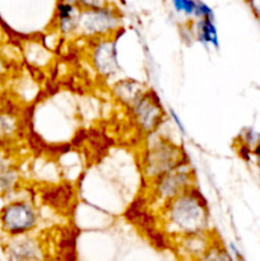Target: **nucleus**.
I'll use <instances>...</instances> for the list:
<instances>
[{
    "instance_id": "nucleus-1",
    "label": "nucleus",
    "mask_w": 260,
    "mask_h": 261,
    "mask_svg": "<svg viewBox=\"0 0 260 261\" xmlns=\"http://www.w3.org/2000/svg\"><path fill=\"white\" fill-rule=\"evenodd\" d=\"M161 229L171 240L209 231V212L196 189L186 191L158 209Z\"/></svg>"
},
{
    "instance_id": "nucleus-2",
    "label": "nucleus",
    "mask_w": 260,
    "mask_h": 261,
    "mask_svg": "<svg viewBox=\"0 0 260 261\" xmlns=\"http://www.w3.org/2000/svg\"><path fill=\"white\" fill-rule=\"evenodd\" d=\"M188 161L183 147L167 138L158 137L150 140L143 150L140 168L145 182L178 167Z\"/></svg>"
},
{
    "instance_id": "nucleus-3",
    "label": "nucleus",
    "mask_w": 260,
    "mask_h": 261,
    "mask_svg": "<svg viewBox=\"0 0 260 261\" xmlns=\"http://www.w3.org/2000/svg\"><path fill=\"white\" fill-rule=\"evenodd\" d=\"M195 172L189 161L147 182L150 205L160 209L181 194L195 189Z\"/></svg>"
},
{
    "instance_id": "nucleus-4",
    "label": "nucleus",
    "mask_w": 260,
    "mask_h": 261,
    "mask_svg": "<svg viewBox=\"0 0 260 261\" xmlns=\"http://www.w3.org/2000/svg\"><path fill=\"white\" fill-rule=\"evenodd\" d=\"M121 28V14L110 4L81 10L75 37L101 40L112 38Z\"/></svg>"
},
{
    "instance_id": "nucleus-5",
    "label": "nucleus",
    "mask_w": 260,
    "mask_h": 261,
    "mask_svg": "<svg viewBox=\"0 0 260 261\" xmlns=\"http://www.w3.org/2000/svg\"><path fill=\"white\" fill-rule=\"evenodd\" d=\"M40 224V212L28 199H17L0 211V231L7 237L33 233Z\"/></svg>"
},
{
    "instance_id": "nucleus-6",
    "label": "nucleus",
    "mask_w": 260,
    "mask_h": 261,
    "mask_svg": "<svg viewBox=\"0 0 260 261\" xmlns=\"http://www.w3.org/2000/svg\"><path fill=\"white\" fill-rule=\"evenodd\" d=\"M127 109L135 126L145 135L155 134L165 120V110L162 103L158 99L157 94L150 89H148Z\"/></svg>"
},
{
    "instance_id": "nucleus-7",
    "label": "nucleus",
    "mask_w": 260,
    "mask_h": 261,
    "mask_svg": "<svg viewBox=\"0 0 260 261\" xmlns=\"http://www.w3.org/2000/svg\"><path fill=\"white\" fill-rule=\"evenodd\" d=\"M4 252L8 261H50L46 242L35 232L7 237Z\"/></svg>"
},
{
    "instance_id": "nucleus-8",
    "label": "nucleus",
    "mask_w": 260,
    "mask_h": 261,
    "mask_svg": "<svg viewBox=\"0 0 260 261\" xmlns=\"http://www.w3.org/2000/svg\"><path fill=\"white\" fill-rule=\"evenodd\" d=\"M176 252L184 261H198L214 244L211 231L173 240Z\"/></svg>"
},
{
    "instance_id": "nucleus-9",
    "label": "nucleus",
    "mask_w": 260,
    "mask_h": 261,
    "mask_svg": "<svg viewBox=\"0 0 260 261\" xmlns=\"http://www.w3.org/2000/svg\"><path fill=\"white\" fill-rule=\"evenodd\" d=\"M81 8L76 7V5L59 0L53 19L54 28L63 36H73V37H75L79 24V17H81Z\"/></svg>"
},
{
    "instance_id": "nucleus-10",
    "label": "nucleus",
    "mask_w": 260,
    "mask_h": 261,
    "mask_svg": "<svg viewBox=\"0 0 260 261\" xmlns=\"http://www.w3.org/2000/svg\"><path fill=\"white\" fill-rule=\"evenodd\" d=\"M96 41L97 43L92 53V61H93L94 68L102 75H111L117 70L115 45L112 43L111 38H101Z\"/></svg>"
},
{
    "instance_id": "nucleus-11",
    "label": "nucleus",
    "mask_w": 260,
    "mask_h": 261,
    "mask_svg": "<svg viewBox=\"0 0 260 261\" xmlns=\"http://www.w3.org/2000/svg\"><path fill=\"white\" fill-rule=\"evenodd\" d=\"M19 181L20 176L17 162L7 148H0V196L17 190Z\"/></svg>"
},
{
    "instance_id": "nucleus-12",
    "label": "nucleus",
    "mask_w": 260,
    "mask_h": 261,
    "mask_svg": "<svg viewBox=\"0 0 260 261\" xmlns=\"http://www.w3.org/2000/svg\"><path fill=\"white\" fill-rule=\"evenodd\" d=\"M147 91L148 88H145L144 84L133 81V79H122L112 87V93L115 98L126 107L132 106Z\"/></svg>"
},
{
    "instance_id": "nucleus-13",
    "label": "nucleus",
    "mask_w": 260,
    "mask_h": 261,
    "mask_svg": "<svg viewBox=\"0 0 260 261\" xmlns=\"http://www.w3.org/2000/svg\"><path fill=\"white\" fill-rule=\"evenodd\" d=\"M20 120L15 112L0 107V148H7L18 138Z\"/></svg>"
},
{
    "instance_id": "nucleus-14",
    "label": "nucleus",
    "mask_w": 260,
    "mask_h": 261,
    "mask_svg": "<svg viewBox=\"0 0 260 261\" xmlns=\"http://www.w3.org/2000/svg\"><path fill=\"white\" fill-rule=\"evenodd\" d=\"M195 33L196 38L204 45H212L214 47L219 46L218 32H217L214 19H196L195 22Z\"/></svg>"
},
{
    "instance_id": "nucleus-15",
    "label": "nucleus",
    "mask_w": 260,
    "mask_h": 261,
    "mask_svg": "<svg viewBox=\"0 0 260 261\" xmlns=\"http://www.w3.org/2000/svg\"><path fill=\"white\" fill-rule=\"evenodd\" d=\"M198 261H231L229 260L228 254L222 249L219 245H217L214 242L211 247L208 249V251L203 255Z\"/></svg>"
},
{
    "instance_id": "nucleus-16",
    "label": "nucleus",
    "mask_w": 260,
    "mask_h": 261,
    "mask_svg": "<svg viewBox=\"0 0 260 261\" xmlns=\"http://www.w3.org/2000/svg\"><path fill=\"white\" fill-rule=\"evenodd\" d=\"M172 7L180 14H185L188 17H195L196 0H171Z\"/></svg>"
},
{
    "instance_id": "nucleus-17",
    "label": "nucleus",
    "mask_w": 260,
    "mask_h": 261,
    "mask_svg": "<svg viewBox=\"0 0 260 261\" xmlns=\"http://www.w3.org/2000/svg\"><path fill=\"white\" fill-rule=\"evenodd\" d=\"M60 2L69 3L79 7L81 9H87V8H97V7H103V5L109 4L107 0H60Z\"/></svg>"
},
{
    "instance_id": "nucleus-18",
    "label": "nucleus",
    "mask_w": 260,
    "mask_h": 261,
    "mask_svg": "<svg viewBox=\"0 0 260 261\" xmlns=\"http://www.w3.org/2000/svg\"><path fill=\"white\" fill-rule=\"evenodd\" d=\"M194 18L195 19H200V18H204V19H214V13L209 5L200 2V0H196L195 17Z\"/></svg>"
},
{
    "instance_id": "nucleus-19",
    "label": "nucleus",
    "mask_w": 260,
    "mask_h": 261,
    "mask_svg": "<svg viewBox=\"0 0 260 261\" xmlns=\"http://www.w3.org/2000/svg\"><path fill=\"white\" fill-rule=\"evenodd\" d=\"M247 3H249L250 9L254 13L256 19L260 20V0H247Z\"/></svg>"
},
{
    "instance_id": "nucleus-20",
    "label": "nucleus",
    "mask_w": 260,
    "mask_h": 261,
    "mask_svg": "<svg viewBox=\"0 0 260 261\" xmlns=\"http://www.w3.org/2000/svg\"><path fill=\"white\" fill-rule=\"evenodd\" d=\"M8 71H9V66H8L7 60H5V59L0 55V79H2V81L5 78V75L8 74Z\"/></svg>"
},
{
    "instance_id": "nucleus-21",
    "label": "nucleus",
    "mask_w": 260,
    "mask_h": 261,
    "mask_svg": "<svg viewBox=\"0 0 260 261\" xmlns=\"http://www.w3.org/2000/svg\"><path fill=\"white\" fill-rule=\"evenodd\" d=\"M2 82L3 81H2V79H0V91H2Z\"/></svg>"
}]
</instances>
